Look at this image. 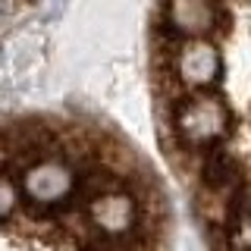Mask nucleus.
Returning a JSON list of instances; mask_svg holds the SVG:
<instances>
[{
	"mask_svg": "<svg viewBox=\"0 0 251 251\" xmlns=\"http://www.w3.org/2000/svg\"><path fill=\"white\" fill-rule=\"evenodd\" d=\"M0 251H167L160 179L91 120H0Z\"/></svg>",
	"mask_w": 251,
	"mask_h": 251,
	"instance_id": "2",
	"label": "nucleus"
},
{
	"mask_svg": "<svg viewBox=\"0 0 251 251\" xmlns=\"http://www.w3.org/2000/svg\"><path fill=\"white\" fill-rule=\"evenodd\" d=\"M163 151L223 251H251V0H154Z\"/></svg>",
	"mask_w": 251,
	"mask_h": 251,
	"instance_id": "1",
	"label": "nucleus"
}]
</instances>
